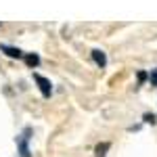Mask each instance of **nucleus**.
<instances>
[{"label":"nucleus","instance_id":"obj_5","mask_svg":"<svg viewBox=\"0 0 157 157\" xmlns=\"http://www.w3.org/2000/svg\"><path fill=\"white\" fill-rule=\"evenodd\" d=\"M23 59L29 67H38V65H40V57H38V55H23Z\"/></svg>","mask_w":157,"mask_h":157},{"label":"nucleus","instance_id":"obj_2","mask_svg":"<svg viewBox=\"0 0 157 157\" xmlns=\"http://www.w3.org/2000/svg\"><path fill=\"white\" fill-rule=\"evenodd\" d=\"M34 80H36L38 86H40V92H42V97H46V98H48L50 94H52V84H50V80L42 78L40 73H34Z\"/></svg>","mask_w":157,"mask_h":157},{"label":"nucleus","instance_id":"obj_6","mask_svg":"<svg viewBox=\"0 0 157 157\" xmlns=\"http://www.w3.org/2000/svg\"><path fill=\"white\" fill-rule=\"evenodd\" d=\"M109 147H111L109 143H103V145H98V147H97V153H94V157H105V155H107L105 151H107Z\"/></svg>","mask_w":157,"mask_h":157},{"label":"nucleus","instance_id":"obj_7","mask_svg":"<svg viewBox=\"0 0 157 157\" xmlns=\"http://www.w3.org/2000/svg\"><path fill=\"white\" fill-rule=\"evenodd\" d=\"M149 80H151V86H157V69H153V71H151Z\"/></svg>","mask_w":157,"mask_h":157},{"label":"nucleus","instance_id":"obj_4","mask_svg":"<svg viewBox=\"0 0 157 157\" xmlns=\"http://www.w3.org/2000/svg\"><path fill=\"white\" fill-rule=\"evenodd\" d=\"M92 59H94V63H97L101 69H103V67H107V55H105L103 50L94 48V50H92Z\"/></svg>","mask_w":157,"mask_h":157},{"label":"nucleus","instance_id":"obj_9","mask_svg":"<svg viewBox=\"0 0 157 157\" xmlns=\"http://www.w3.org/2000/svg\"><path fill=\"white\" fill-rule=\"evenodd\" d=\"M145 78H147L145 71H138V82H145Z\"/></svg>","mask_w":157,"mask_h":157},{"label":"nucleus","instance_id":"obj_8","mask_svg":"<svg viewBox=\"0 0 157 157\" xmlns=\"http://www.w3.org/2000/svg\"><path fill=\"white\" fill-rule=\"evenodd\" d=\"M145 121L147 124H155V115L153 113H145Z\"/></svg>","mask_w":157,"mask_h":157},{"label":"nucleus","instance_id":"obj_3","mask_svg":"<svg viewBox=\"0 0 157 157\" xmlns=\"http://www.w3.org/2000/svg\"><path fill=\"white\" fill-rule=\"evenodd\" d=\"M0 50L6 52V55L13 57V59H23V50L21 48H15V46H9V44H0Z\"/></svg>","mask_w":157,"mask_h":157},{"label":"nucleus","instance_id":"obj_1","mask_svg":"<svg viewBox=\"0 0 157 157\" xmlns=\"http://www.w3.org/2000/svg\"><path fill=\"white\" fill-rule=\"evenodd\" d=\"M32 128L27 126V128H23V132L19 134L17 138H15V143H17V149H19V153H21V157H32V151H29V140H32Z\"/></svg>","mask_w":157,"mask_h":157}]
</instances>
